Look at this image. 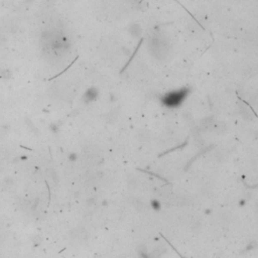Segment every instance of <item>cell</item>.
Instances as JSON below:
<instances>
[{"label": "cell", "mask_w": 258, "mask_h": 258, "mask_svg": "<svg viewBox=\"0 0 258 258\" xmlns=\"http://www.w3.org/2000/svg\"><path fill=\"white\" fill-rule=\"evenodd\" d=\"M189 93H190V89L187 88L174 90V91H170L169 93L164 94L160 98V101H162V105L167 108L169 109L179 108L187 99Z\"/></svg>", "instance_id": "6da1fadb"}, {"label": "cell", "mask_w": 258, "mask_h": 258, "mask_svg": "<svg viewBox=\"0 0 258 258\" xmlns=\"http://www.w3.org/2000/svg\"><path fill=\"white\" fill-rule=\"evenodd\" d=\"M151 207L153 208V209L154 210H159L160 209V204H159V202H158V201H152V202H151Z\"/></svg>", "instance_id": "7a4b0ae2"}, {"label": "cell", "mask_w": 258, "mask_h": 258, "mask_svg": "<svg viewBox=\"0 0 258 258\" xmlns=\"http://www.w3.org/2000/svg\"><path fill=\"white\" fill-rule=\"evenodd\" d=\"M25 2H26V3H31V2H34V0H24Z\"/></svg>", "instance_id": "3957f363"}]
</instances>
